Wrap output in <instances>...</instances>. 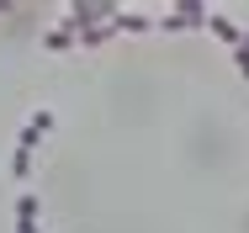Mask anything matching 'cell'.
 I'll use <instances>...</instances> for the list:
<instances>
[{
  "instance_id": "obj_3",
  "label": "cell",
  "mask_w": 249,
  "mask_h": 233,
  "mask_svg": "<svg viewBox=\"0 0 249 233\" xmlns=\"http://www.w3.org/2000/svg\"><path fill=\"white\" fill-rule=\"evenodd\" d=\"M74 37H80V32H69V27H58V32H48V48H69Z\"/></svg>"
},
{
  "instance_id": "obj_4",
  "label": "cell",
  "mask_w": 249,
  "mask_h": 233,
  "mask_svg": "<svg viewBox=\"0 0 249 233\" xmlns=\"http://www.w3.org/2000/svg\"><path fill=\"white\" fill-rule=\"evenodd\" d=\"M233 58H239V74H244V80H249V48H244V43L233 48Z\"/></svg>"
},
{
  "instance_id": "obj_2",
  "label": "cell",
  "mask_w": 249,
  "mask_h": 233,
  "mask_svg": "<svg viewBox=\"0 0 249 233\" xmlns=\"http://www.w3.org/2000/svg\"><path fill=\"white\" fill-rule=\"evenodd\" d=\"M207 21H212V32H217V37H223V43H244V32H239V27H233V21H228V16H217V11H212V16H207Z\"/></svg>"
},
{
  "instance_id": "obj_5",
  "label": "cell",
  "mask_w": 249,
  "mask_h": 233,
  "mask_svg": "<svg viewBox=\"0 0 249 233\" xmlns=\"http://www.w3.org/2000/svg\"><path fill=\"white\" fill-rule=\"evenodd\" d=\"M244 48H249V32H244Z\"/></svg>"
},
{
  "instance_id": "obj_1",
  "label": "cell",
  "mask_w": 249,
  "mask_h": 233,
  "mask_svg": "<svg viewBox=\"0 0 249 233\" xmlns=\"http://www.w3.org/2000/svg\"><path fill=\"white\" fill-rule=\"evenodd\" d=\"M53 127V111H32V122H27V133H21V143H16V159H11V170L16 175H27L32 170V148H37V138Z\"/></svg>"
}]
</instances>
